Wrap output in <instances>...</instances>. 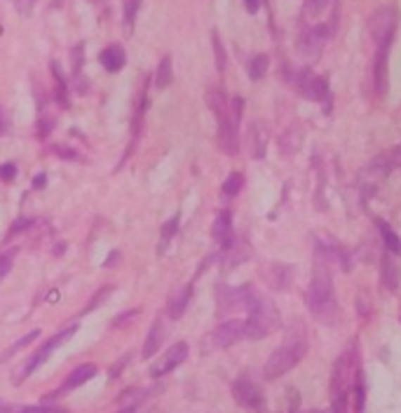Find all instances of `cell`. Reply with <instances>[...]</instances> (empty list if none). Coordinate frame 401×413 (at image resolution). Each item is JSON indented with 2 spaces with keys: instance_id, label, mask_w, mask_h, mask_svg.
<instances>
[{
  "instance_id": "277c9868",
  "label": "cell",
  "mask_w": 401,
  "mask_h": 413,
  "mask_svg": "<svg viewBox=\"0 0 401 413\" xmlns=\"http://www.w3.org/2000/svg\"><path fill=\"white\" fill-rule=\"evenodd\" d=\"M249 317L244 319V338L260 341L279 329V310L272 300L256 296L246 307Z\"/></svg>"
},
{
  "instance_id": "44dd1931",
  "label": "cell",
  "mask_w": 401,
  "mask_h": 413,
  "mask_svg": "<svg viewBox=\"0 0 401 413\" xmlns=\"http://www.w3.org/2000/svg\"><path fill=\"white\" fill-rule=\"evenodd\" d=\"M174 80V64H172V57H162L160 66H158V73H155V87L158 89H167L172 85Z\"/></svg>"
},
{
  "instance_id": "ee69618b",
  "label": "cell",
  "mask_w": 401,
  "mask_h": 413,
  "mask_svg": "<svg viewBox=\"0 0 401 413\" xmlns=\"http://www.w3.org/2000/svg\"><path fill=\"white\" fill-rule=\"evenodd\" d=\"M5 132V113H3V106H0V136H3Z\"/></svg>"
},
{
  "instance_id": "f546056e",
  "label": "cell",
  "mask_w": 401,
  "mask_h": 413,
  "mask_svg": "<svg viewBox=\"0 0 401 413\" xmlns=\"http://www.w3.org/2000/svg\"><path fill=\"white\" fill-rule=\"evenodd\" d=\"M242 186H244V177H242V174H237V172H232L230 177L223 181V195L235 198V195L242 191Z\"/></svg>"
},
{
  "instance_id": "8fae6325",
  "label": "cell",
  "mask_w": 401,
  "mask_h": 413,
  "mask_svg": "<svg viewBox=\"0 0 401 413\" xmlns=\"http://www.w3.org/2000/svg\"><path fill=\"white\" fill-rule=\"evenodd\" d=\"M232 397L239 406L249 411H260L263 409V392L256 383H251L249 378H239L232 383Z\"/></svg>"
},
{
  "instance_id": "1f68e13d",
  "label": "cell",
  "mask_w": 401,
  "mask_h": 413,
  "mask_svg": "<svg viewBox=\"0 0 401 413\" xmlns=\"http://www.w3.org/2000/svg\"><path fill=\"white\" fill-rule=\"evenodd\" d=\"M211 45H214V54H216V68H218V73H223V68H225V50H223V43H221V38H218V33L214 31L211 33Z\"/></svg>"
},
{
  "instance_id": "4316f807",
  "label": "cell",
  "mask_w": 401,
  "mask_h": 413,
  "mask_svg": "<svg viewBox=\"0 0 401 413\" xmlns=\"http://www.w3.org/2000/svg\"><path fill=\"white\" fill-rule=\"evenodd\" d=\"M141 8V0H127L125 3V12H122V29L125 36H132L134 33V22H136V12Z\"/></svg>"
},
{
  "instance_id": "3957f363",
  "label": "cell",
  "mask_w": 401,
  "mask_h": 413,
  "mask_svg": "<svg viewBox=\"0 0 401 413\" xmlns=\"http://www.w3.org/2000/svg\"><path fill=\"white\" fill-rule=\"evenodd\" d=\"M207 103H209V108L214 110L216 122H218V146H221L223 153H228V155H235L237 148H239V141H237L239 122L230 113L228 96H225L218 87H211L209 92H207Z\"/></svg>"
},
{
  "instance_id": "30bf717a",
  "label": "cell",
  "mask_w": 401,
  "mask_h": 413,
  "mask_svg": "<svg viewBox=\"0 0 401 413\" xmlns=\"http://www.w3.org/2000/svg\"><path fill=\"white\" fill-rule=\"evenodd\" d=\"M188 360V343H174V345H169V350L162 357H158V362L151 367V376L153 378H162L167 376L169 371H174L176 367H181L183 362Z\"/></svg>"
},
{
  "instance_id": "ab89813d",
  "label": "cell",
  "mask_w": 401,
  "mask_h": 413,
  "mask_svg": "<svg viewBox=\"0 0 401 413\" xmlns=\"http://www.w3.org/2000/svg\"><path fill=\"white\" fill-rule=\"evenodd\" d=\"M134 317H139V310H129V312H122L120 317L113 322V329H120V326H127L129 322H134Z\"/></svg>"
},
{
  "instance_id": "52a82bcc",
  "label": "cell",
  "mask_w": 401,
  "mask_h": 413,
  "mask_svg": "<svg viewBox=\"0 0 401 413\" xmlns=\"http://www.w3.org/2000/svg\"><path fill=\"white\" fill-rule=\"evenodd\" d=\"M75 331H77V324L68 326V329H63L61 333H56V336H52V338H49L47 343H42V348H40L38 352H35L33 357H31V360L26 362V367L21 369V374L17 371V376H14V381H12V383H14V385H19L21 381H24L26 376H31L35 369L42 367V364H45V362L49 360V355H52L56 348L63 345V343H66V341L70 338V336H75Z\"/></svg>"
},
{
  "instance_id": "ffe728a7",
  "label": "cell",
  "mask_w": 401,
  "mask_h": 413,
  "mask_svg": "<svg viewBox=\"0 0 401 413\" xmlns=\"http://www.w3.org/2000/svg\"><path fill=\"white\" fill-rule=\"evenodd\" d=\"M249 258V247L244 242H235L232 240L230 247H225V263L228 268H237L239 263H244Z\"/></svg>"
},
{
  "instance_id": "5bb4252c",
  "label": "cell",
  "mask_w": 401,
  "mask_h": 413,
  "mask_svg": "<svg viewBox=\"0 0 401 413\" xmlns=\"http://www.w3.org/2000/svg\"><path fill=\"white\" fill-rule=\"evenodd\" d=\"M96 376V367L94 364H80L77 369H73L70 374L66 376V381H63V385L56 392H49V397H63L66 392L80 388V385H84L89 381V378Z\"/></svg>"
},
{
  "instance_id": "9c48e42d",
  "label": "cell",
  "mask_w": 401,
  "mask_h": 413,
  "mask_svg": "<svg viewBox=\"0 0 401 413\" xmlns=\"http://www.w3.org/2000/svg\"><path fill=\"white\" fill-rule=\"evenodd\" d=\"M331 38V29L329 24H317V26H310V29L300 36V43H298V50L305 59H317L324 50V45H326V40Z\"/></svg>"
},
{
  "instance_id": "7402d4cb",
  "label": "cell",
  "mask_w": 401,
  "mask_h": 413,
  "mask_svg": "<svg viewBox=\"0 0 401 413\" xmlns=\"http://www.w3.org/2000/svg\"><path fill=\"white\" fill-rule=\"evenodd\" d=\"M380 279H383L385 289H390V291L397 289V284H399V268H397V263H394L390 256L383 258V275H380Z\"/></svg>"
},
{
  "instance_id": "f6af8a7d",
  "label": "cell",
  "mask_w": 401,
  "mask_h": 413,
  "mask_svg": "<svg viewBox=\"0 0 401 413\" xmlns=\"http://www.w3.org/2000/svg\"><path fill=\"white\" fill-rule=\"evenodd\" d=\"M5 411H10V409H7V404L3 402V399H0V413H5Z\"/></svg>"
},
{
  "instance_id": "f1b7e54d",
  "label": "cell",
  "mask_w": 401,
  "mask_h": 413,
  "mask_svg": "<svg viewBox=\"0 0 401 413\" xmlns=\"http://www.w3.org/2000/svg\"><path fill=\"white\" fill-rule=\"evenodd\" d=\"M267 66H270V57H267V54H256V57L249 61V78L260 80L267 73Z\"/></svg>"
},
{
  "instance_id": "836d02e7",
  "label": "cell",
  "mask_w": 401,
  "mask_h": 413,
  "mask_svg": "<svg viewBox=\"0 0 401 413\" xmlns=\"http://www.w3.org/2000/svg\"><path fill=\"white\" fill-rule=\"evenodd\" d=\"M54 155H59L63 160H75V163H84V158L77 153L75 148H68V146H54Z\"/></svg>"
},
{
  "instance_id": "4fadbf2b",
  "label": "cell",
  "mask_w": 401,
  "mask_h": 413,
  "mask_svg": "<svg viewBox=\"0 0 401 413\" xmlns=\"http://www.w3.org/2000/svg\"><path fill=\"white\" fill-rule=\"evenodd\" d=\"M260 275H263L267 286H272L277 291H286L293 282V270L284 263H267Z\"/></svg>"
},
{
  "instance_id": "60d3db41",
  "label": "cell",
  "mask_w": 401,
  "mask_h": 413,
  "mask_svg": "<svg viewBox=\"0 0 401 413\" xmlns=\"http://www.w3.org/2000/svg\"><path fill=\"white\" fill-rule=\"evenodd\" d=\"M355 395H357V413L364 411V381L362 378H357V385H355Z\"/></svg>"
},
{
  "instance_id": "f35d334b",
  "label": "cell",
  "mask_w": 401,
  "mask_h": 413,
  "mask_svg": "<svg viewBox=\"0 0 401 413\" xmlns=\"http://www.w3.org/2000/svg\"><path fill=\"white\" fill-rule=\"evenodd\" d=\"M17 177V167H14L12 163H5V165H0V181H10Z\"/></svg>"
},
{
  "instance_id": "5b68a950",
  "label": "cell",
  "mask_w": 401,
  "mask_h": 413,
  "mask_svg": "<svg viewBox=\"0 0 401 413\" xmlns=\"http://www.w3.org/2000/svg\"><path fill=\"white\" fill-rule=\"evenodd\" d=\"M350 367L352 357L350 352H343L340 360L336 362L333 376H331V413H348V381H350Z\"/></svg>"
},
{
  "instance_id": "8992f818",
  "label": "cell",
  "mask_w": 401,
  "mask_h": 413,
  "mask_svg": "<svg viewBox=\"0 0 401 413\" xmlns=\"http://www.w3.org/2000/svg\"><path fill=\"white\" fill-rule=\"evenodd\" d=\"M399 12L394 8H378L369 19V33L376 45H392L394 31H397Z\"/></svg>"
},
{
  "instance_id": "7a4b0ae2",
  "label": "cell",
  "mask_w": 401,
  "mask_h": 413,
  "mask_svg": "<svg viewBox=\"0 0 401 413\" xmlns=\"http://www.w3.org/2000/svg\"><path fill=\"white\" fill-rule=\"evenodd\" d=\"M307 352V333L305 326L300 322H293V326L286 331L284 343L274 350V352L267 357L263 374L267 381H274V378H281L284 374H288L295 364H298L303 357Z\"/></svg>"
},
{
  "instance_id": "ac0fdd59",
  "label": "cell",
  "mask_w": 401,
  "mask_h": 413,
  "mask_svg": "<svg viewBox=\"0 0 401 413\" xmlns=\"http://www.w3.org/2000/svg\"><path fill=\"white\" fill-rule=\"evenodd\" d=\"M98 59H101V64H103L106 71H110V73H117L120 68L127 64V54H125V50L120 45H108L101 52V57H98Z\"/></svg>"
},
{
  "instance_id": "b9f144b4",
  "label": "cell",
  "mask_w": 401,
  "mask_h": 413,
  "mask_svg": "<svg viewBox=\"0 0 401 413\" xmlns=\"http://www.w3.org/2000/svg\"><path fill=\"white\" fill-rule=\"evenodd\" d=\"M28 226H33V221L31 219H17L12 223V230H10V235H17V233H24V230Z\"/></svg>"
},
{
  "instance_id": "6da1fadb",
  "label": "cell",
  "mask_w": 401,
  "mask_h": 413,
  "mask_svg": "<svg viewBox=\"0 0 401 413\" xmlns=\"http://www.w3.org/2000/svg\"><path fill=\"white\" fill-rule=\"evenodd\" d=\"M305 305L322 324H336L338 300L333 289V275H331V256L322 244H317L314 249V272L312 282H310L305 291Z\"/></svg>"
},
{
  "instance_id": "e0dca14e",
  "label": "cell",
  "mask_w": 401,
  "mask_h": 413,
  "mask_svg": "<svg viewBox=\"0 0 401 413\" xmlns=\"http://www.w3.org/2000/svg\"><path fill=\"white\" fill-rule=\"evenodd\" d=\"M165 336H167L165 319L158 317L155 319V324L151 326V331H148V336H146V343H144V348H141V357H144V360L155 357V352H158L160 345H162V341H165Z\"/></svg>"
},
{
  "instance_id": "ba28073f",
  "label": "cell",
  "mask_w": 401,
  "mask_h": 413,
  "mask_svg": "<svg viewBox=\"0 0 401 413\" xmlns=\"http://www.w3.org/2000/svg\"><path fill=\"white\" fill-rule=\"evenodd\" d=\"M244 338V319H225L218 324L207 338H204V350H223L235 345Z\"/></svg>"
},
{
  "instance_id": "d4e9b609",
  "label": "cell",
  "mask_w": 401,
  "mask_h": 413,
  "mask_svg": "<svg viewBox=\"0 0 401 413\" xmlns=\"http://www.w3.org/2000/svg\"><path fill=\"white\" fill-rule=\"evenodd\" d=\"M35 338H40V329H33V331H28V333H26V336H24V338H21V341H17V343H12V345H10V348H7V350H5V352H3V355H0V364H3V362H7V360H10V357H12V355H17V352H21V350H24V348H28V345H31V343H33Z\"/></svg>"
},
{
  "instance_id": "9a60e30c",
  "label": "cell",
  "mask_w": 401,
  "mask_h": 413,
  "mask_svg": "<svg viewBox=\"0 0 401 413\" xmlns=\"http://www.w3.org/2000/svg\"><path fill=\"white\" fill-rule=\"evenodd\" d=\"M387 54H390V45H378L376 61H373V85H376L378 94H385L390 82H387Z\"/></svg>"
},
{
  "instance_id": "e575fe53",
  "label": "cell",
  "mask_w": 401,
  "mask_h": 413,
  "mask_svg": "<svg viewBox=\"0 0 401 413\" xmlns=\"http://www.w3.org/2000/svg\"><path fill=\"white\" fill-rule=\"evenodd\" d=\"M12 261H14V251H3V254H0V279H5L10 275Z\"/></svg>"
},
{
  "instance_id": "83f0119b",
  "label": "cell",
  "mask_w": 401,
  "mask_h": 413,
  "mask_svg": "<svg viewBox=\"0 0 401 413\" xmlns=\"http://www.w3.org/2000/svg\"><path fill=\"white\" fill-rule=\"evenodd\" d=\"M300 132H298V127H291V129H286L284 132V136H281V141H279V146H281V151H284V155H291V153H295L300 148Z\"/></svg>"
},
{
  "instance_id": "2e32d148",
  "label": "cell",
  "mask_w": 401,
  "mask_h": 413,
  "mask_svg": "<svg viewBox=\"0 0 401 413\" xmlns=\"http://www.w3.org/2000/svg\"><path fill=\"white\" fill-rule=\"evenodd\" d=\"M211 235H214V240L221 244V247H230L232 240H235V235H232V216L228 209H223V212L216 214L214 219V228H211Z\"/></svg>"
},
{
  "instance_id": "cb8c5ba5",
  "label": "cell",
  "mask_w": 401,
  "mask_h": 413,
  "mask_svg": "<svg viewBox=\"0 0 401 413\" xmlns=\"http://www.w3.org/2000/svg\"><path fill=\"white\" fill-rule=\"evenodd\" d=\"M52 75H54V99L59 106L66 108L68 106V87H66V80H63V75L56 64H52Z\"/></svg>"
},
{
  "instance_id": "d6986e66",
  "label": "cell",
  "mask_w": 401,
  "mask_h": 413,
  "mask_svg": "<svg viewBox=\"0 0 401 413\" xmlns=\"http://www.w3.org/2000/svg\"><path fill=\"white\" fill-rule=\"evenodd\" d=\"M190 298H193V286H183V289L176 293V296L169 298V303H167V312H169V317L172 319H181V314L186 312V307L190 303Z\"/></svg>"
},
{
  "instance_id": "7c38bea8",
  "label": "cell",
  "mask_w": 401,
  "mask_h": 413,
  "mask_svg": "<svg viewBox=\"0 0 401 413\" xmlns=\"http://www.w3.org/2000/svg\"><path fill=\"white\" fill-rule=\"evenodd\" d=\"M298 89H300V94L310 101H326V96H329V82L319 78V75H312L310 71L300 73Z\"/></svg>"
},
{
  "instance_id": "74e56055",
  "label": "cell",
  "mask_w": 401,
  "mask_h": 413,
  "mask_svg": "<svg viewBox=\"0 0 401 413\" xmlns=\"http://www.w3.org/2000/svg\"><path fill=\"white\" fill-rule=\"evenodd\" d=\"M110 291H113L110 286H106V289H101V291H98L96 296H91V303H89L87 307H84V312H91V310H94V307H98V305H101V303H103V298L108 296Z\"/></svg>"
},
{
  "instance_id": "d590c367",
  "label": "cell",
  "mask_w": 401,
  "mask_h": 413,
  "mask_svg": "<svg viewBox=\"0 0 401 413\" xmlns=\"http://www.w3.org/2000/svg\"><path fill=\"white\" fill-rule=\"evenodd\" d=\"M357 307H359V314L362 317H369L371 314V298H369V293H357Z\"/></svg>"
},
{
  "instance_id": "4dcf8cb0",
  "label": "cell",
  "mask_w": 401,
  "mask_h": 413,
  "mask_svg": "<svg viewBox=\"0 0 401 413\" xmlns=\"http://www.w3.org/2000/svg\"><path fill=\"white\" fill-rule=\"evenodd\" d=\"M251 155L253 158L265 155V134L258 127H251Z\"/></svg>"
},
{
  "instance_id": "484cf974",
  "label": "cell",
  "mask_w": 401,
  "mask_h": 413,
  "mask_svg": "<svg viewBox=\"0 0 401 413\" xmlns=\"http://www.w3.org/2000/svg\"><path fill=\"white\" fill-rule=\"evenodd\" d=\"M176 230H179V214L172 216L165 226H162V233H160V247H158V254L165 256V251L169 247V242H172V237L176 235Z\"/></svg>"
},
{
  "instance_id": "d6a6232c",
  "label": "cell",
  "mask_w": 401,
  "mask_h": 413,
  "mask_svg": "<svg viewBox=\"0 0 401 413\" xmlns=\"http://www.w3.org/2000/svg\"><path fill=\"white\" fill-rule=\"evenodd\" d=\"M12 413H63L59 406H49V404H40V406H17L12 409Z\"/></svg>"
},
{
  "instance_id": "603a6c76",
  "label": "cell",
  "mask_w": 401,
  "mask_h": 413,
  "mask_svg": "<svg viewBox=\"0 0 401 413\" xmlns=\"http://www.w3.org/2000/svg\"><path fill=\"white\" fill-rule=\"evenodd\" d=\"M378 228H380V235H383V242H385L387 251H392V254L401 256V237L390 228V223L378 221Z\"/></svg>"
},
{
  "instance_id": "7bdbcfd3",
  "label": "cell",
  "mask_w": 401,
  "mask_h": 413,
  "mask_svg": "<svg viewBox=\"0 0 401 413\" xmlns=\"http://www.w3.org/2000/svg\"><path fill=\"white\" fill-rule=\"evenodd\" d=\"M244 5H246V10H249V12L258 10V0H244Z\"/></svg>"
},
{
  "instance_id": "8d00e7d4",
  "label": "cell",
  "mask_w": 401,
  "mask_h": 413,
  "mask_svg": "<svg viewBox=\"0 0 401 413\" xmlns=\"http://www.w3.org/2000/svg\"><path fill=\"white\" fill-rule=\"evenodd\" d=\"M329 3H331V0H305L310 15H319L322 10H326V8H329Z\"/></svg>"
}]
</instances>
